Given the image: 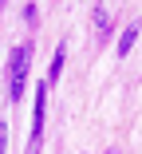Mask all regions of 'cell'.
I'll return each mask as SVG.
<instances>
[{
	"instance_id": "obj_1",
	"label": "cell",
	"mask_w": 142,
	"mask_h": 154,
	"mask_svg": "<svg viewBox=\"0 0 142 154\" xmlns=\"http://www.w3.org/2000/svg\"><path fill=\"white\" fill-rule=\"evenodd\" d=\"M28 63H32V44H16L8 51V71H4V99H8V107L20 103V95H24Z\"/></svg>"
},
{
	"instance_id": "obj_2",
	"label": "cell",
	"mask_w": 142,
	"mask_h": 154,
	"mask_svg": "<svg viewBox=\"0 0 142 154\" xmlns=\"http://www.w3.org/2000/svg\"><path fill=\"white\" fill-rule=\"evenodd\" d=\"M63 55H67V44L55 48V55H51V71H47V83H59V75H63Z\"/></svg>"
},
{
	"instance_id": "obj_3",
	"label": "cell",
	"mask_w": 142,
	"mask_h": 154,
	"mask_svg": "<svg viewBox=\"0 0 142 154\" xmlns=\"http://www.w3.org/2000/svg\"><path fill=\"white\" fill-rule=\"evenodd\" d=\"M134 40H138V24H130L126 32H122V40H119V55H126V51L134 48Z\"/></svg>"
},
{
	"instance_id": "obj_4",
	"label": "cell",
	"mask_w": 142,
	"mask_h": 154,
	"mask_svg": "<svg viewBox=\"0 0 142 154\" xmlns=\"http://www.w3.org/2000/svg\"><path fill=\"white\" fill-rule=\"evenodd\" d=\"M91 20H95V28H99V32H103V36H107V32H110V12H107V8H103V4H99V8H95V16H91Z\"/></svg>"
},
{
	"instance_id": "obj_5",
	"label": "cell",
	"mask_w": 142,
	"mask_h": 154,
	"mask_svg": "<svg viewBox=\"0 0 142 154\" xmlns=\"http://www.w3.org/2000/svg\"><path fill=\"white\" fill-rule=\"evenodd\" d=\"M0 154H8V119H0Z\"/></svg>"
},
{
	"instance_id": "obj_6",
	"label": "cell",
	"mask_w": 142,
	"mask_h": 154,
	"mask_svg": "<svg viewBox=\"0 0 142 154\" xmlns=\"http://www.w3.org/2000/svg\"><path fill=\"white\" fill-rule=\"evenodd\" d=\"M110 154H115V150H110Z\"/></svg>"
}]
</instances>
